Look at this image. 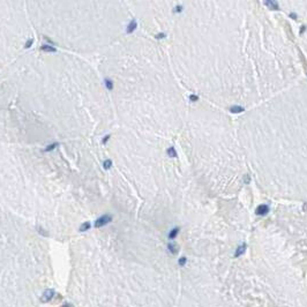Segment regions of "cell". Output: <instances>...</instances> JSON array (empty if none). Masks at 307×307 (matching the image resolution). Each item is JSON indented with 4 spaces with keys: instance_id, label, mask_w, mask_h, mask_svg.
<instances>
[{
    "instance_id": "cell-1",
    "label": "cell",
    "mask_w": 307,
    "mask_h": 307,
    "mask_svg": "<svg viewBox=\"0 0 307 307\" xmlns=\"http://www.w3.org/2000/svg\"><path fill=\"white\" fill-rule=\"evenodd\" d=\"M110 221H111V217H110L109 215H104V216H102V217L96 222V227H99V226H103V225L107 224V223H110Z\"/></svg>"
},
{
    "instance_id": "cell-2",
    "label": "cell",
    "mask_w": 307,
    "mask_h": 307,
    "mask_svg": "<svg viewBox=\"0 0 307 307\" xmlns=\"http://www.w3.org/2000/svg\"><path fill=\"white\" fill-rule=\"evenodd\" d=\"M268 211H269V208H268V206H266V204L259 206L258 209H256V214H258V215H266V214H268Z\"/></svg>"
},
{
    "instance_id": "cell-3",
    "label": "cell",
    "mask_w": 307,
    "mask_h": 307,
    "mask_svg": "<svg viewBox=\"0 0 307 307\" xmlns=\"http://www.w3.org/2000/svg\"><path fill=\"white\" fill-rule=\"evenodd\" d=\"M245 249H246V244H243V245H240L239 247L237 248V252H236V254H235V256L236 258H238V256H240L244 252H245Z\"/></svg>"
},
{
    "instance_id": "cell-4",
    "label": "cell",
    "mask_w": 307,
    "mask_h": 307,
    "mask_svg": "<svg viewBox=\"0 0 307 307\" xmlns=\"http://www.w3.org/2000/svg\"><path fill=\"white\" fill-rule=\"evenodd\" d=\"M266 5H268L269 7H272V9H277L278 7H277V4L276 2H274V1H266L264 2Z\"/></svg>"
},
{
    "instance_id": "cell-5",
    "label": "cell",
    "mask_w": 307,
    "mask_h": 307,
    "mask_svg": "<svg viewBox=\"0 0 307 307\" xmlns=\"http://www.w3.org/2000/svg\"><path fill=\"white\" fill-rule=\"evenodd\" d=\"M178 232H179V229H173V230L171 231V233L169 235V238H170V239H173V238L178 235Z\"/></svg>"
},
{
    "instance_id": "cell-6",
    "label": "cell",
    "mask_w": 307,
    "mask_h": 307,
    "mask_svg": "<svg viewBox=\"0 0 307 307\" xmlns=\"http://www.w3.org/2000/svg\"><path fill=\"white\" fill-rule=\"evenodd\" d=\"M167 153H170L172 157H174V156H176V151H174V149H173V148H170V150H167Z\"/></svg>"
},
{
    "instance_id": "cell-7",
    "label": "cell",
    "mask_w": 307,
    "mask_h": 307,
    "mask_svg": "<svg viewBox=\"0 0 307 307\" xmlns=\"http://www.w3.org/2000/svg\"><path fill=\"white\" fill-rule=\"evenodd\" d=\"M185 263H186V258H181V259L179 260V264H180V266H185Z\"/></svg>"
},
{
    "instance_id": "cell-8",
    "label": "cell",
    "mask_w": 307,
    "mask_h": 307,
    "mask_svg": "<svg viewBox=\"0 0 307 307\" xmlns=\"http://www.w3.org/2000/svg\"><path fill=\"white\" fill-rule=\"evenodd\" d=\"M169 249H170L172 253H176V252H177V251L174 249V246H173V245H169Z\"/></svg>"
},
{
    "instance_id": "cell-9",
    "label": "cell",
    "mask_w": 307,
    "mask_h": 307,
    "mask_svg": "<svg viewBox=\"0 0 307 307\" xmlns=\"http://www.w3.org/2000/svg\"><path fill=\"white\" fill-rule=\"evenodd\" d=\"M104 164H105V166H104V167H105V169H109V167L111 166V161H106Z\"/></svg>"
}]
</instances>
